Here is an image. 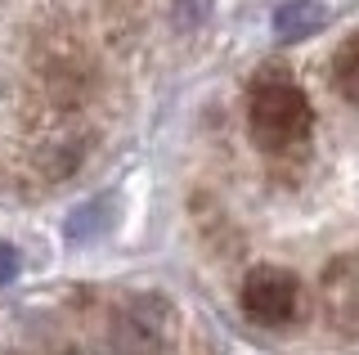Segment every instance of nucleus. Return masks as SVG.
Instances as JSON below:
<instances>
[{
    "label": "nucleus",
    "mask_w": 359,
    "mask_h": 355,
    "mask_svg": "<svg viewBox=\"0 0 359 355\" xmlns=\"http://www.w3.org/2000/svg\"><path fill=\"white\" fill-rule=\"evenodd\" d=\"M247 121H252V135L269 158H287V153L306 149L314 130V108L297 81H287L283 72H265L252 86Z\"/></svg>",
    "instance_id": "obj_1"
},
{
    "label": "nucleus",
    "mask_w": 359,
    "mask_h": 355,
    "mask_svg": "<svg viewBox=\"0 0 359 355\" xmlns=\"http://www.w3.org/2000/svg\"><path fill=\"white\" fill-rule=\"evenodd\" d=\"M175 342V310L162 297H130L112 315L108 347L112 355H166Z\"/></svg>",
    "instance_id": "obj_2"
},
{
    "label": "nucleus",
    "mask_w": 359,
    "mask_h": 355,
    "mask_svg": "<svg viewBox=\"0 0 359 355\" xmlns=\"http://www.w3.org/2000/svg\"><path fill=\"white\" fill-rule=\"evenodd\" d=\"M36 76H41L45 95H50L54 104H59V108H72V104H81V95H86L90 59H86V50L76 46V41L50 36L41 46V54H36Z\"/></svg>",
    "instance_id": "obj_3"
},
{
    "label": "nucleus",
    "mask_w": 359,
    "mask_h": 355,
    "mask_svg": "<svg viewBox=\"0 0 359 355\" xmlns=\"http://www.w3.org/2000/svg\"><path fill=\"white\" fill-rule=\"evenodd\" d=\"M297 306H301L297 274L278 270V265H261V270L247 274V283H243L247 319H256V324H265V328H278V324H287V319L297 315Z\"/></svg>",
    "instance_id": "obj_4"
},
{
    "label": "nucleus",
    "mask_w": 359,
    "mask_h": 355,
    "mask_svg": "<svg viewBox=\"0 0 359 355\" xmlns=\"http://www.w3.org/2000/svg\"><path fill=\"white\" fill-rule=\"evenodd\" d=\"M319 297H323L328 324H337L341 333H359V252L337 257L328 270H323Z\"/></svg>",
    "instance_id": "obj_5"
},
{
    "label": "nucleus",
    "mask_w": 359,
    "mask_h": 355,
    "mask_svg": "<svg viewBox=\"0 0 359 355\" xmlns=\"http://www.w3.org/2000/svg\"><path fill=\"white\" fill-rule=\"evenodd\" d=\"M323 5L319 0H287L283 9L274 14V32L283 41H297V36H310V32H319L323 27Z\"/></svg>",
    "instance_id": "obj_6"
},
{
    "label": "nucleus",
    "mask_w": 359,
    "mask_h": 355,
    "mask_svg": "<svg viewBox=\"0 0 359 355\" xmlns=\"http://www.w3.org/2000/svg\"><path fill=\"white\" fill-rule=\"evenodd\" d=\"M112 225V198H95V203H86V207H76L72 216H67V239L72 243H90V239H99L104 229Z\"/></svg>",
    "instance_id": "obj_7"
},
{
    "label": "nucleus",
    "mask_w": 359,
    "mask_h": 355,
    "mask_svg": "<svg viewBox=\"0 0 359 355\" xmlns=\"http://www.w3.org/2000/svg\"><path fill=\"white\" fill-rule=\"evenodd\" d=\"M332 86L341 91L351 104H359V36H351L332 59Z\"/></svg>",
    "instance_id": "obj_8"
},
{
    "label": "nucleus",
    "mask_w": 359,
    "mask_h": 355,
    "mask_svg": "<svg viewBox=\"0 0 359 355\" xmlns=\"http://www.w3.org/2000/svg\"><path fill=\"white\" fill-rule=\"evenodd\" d=\"M211 9H216V0H175V9H171V23L180 32H194L202 27L211 18Z\"/></svg>",
    "instance_id": "obj_9"
},
{
    "label": "nucleus",
    "mask_w": 359,
    "mask_h": 355,
    "mask_svg": "<svg viewBox=\"0 0 359 355\" xmlns=\"http://www.w3.org/2000/svg\"><path fill=\"white\" fill-rule=\"evenodd\" d=\"M14 274H18V252L0 243V288H5V283H14Z\"/></svg>",
    "instance_id": "obj_10"
}]
</instances>
